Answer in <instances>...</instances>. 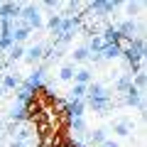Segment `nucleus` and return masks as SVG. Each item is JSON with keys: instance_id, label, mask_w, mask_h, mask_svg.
<instances>
[{"instance_id": "obj_22", "label": "nucleus", "mask_w": 147, "mask_h": 147, "mask_svg": "<svg viewBox=\"0 0 147 147\" xmlns=\"http://www.w3.org/2000/svg\"><path fill=\"white\" fill-rule=\"evenodd\" d=\"M30 96H32V93H30L27 88H20V91H17V103H20V105L27 103V100H30Z\"/></svg>"}, {"instance_id": "obj_24", "label": "nucleus", "mask_w": 147, "mask_h": 147, "mask_svg": "<svg viewBox=\"0 0 147 147\" xmlns=\"http://www.w3.org/2000/svg\"><path fill=\"white\" fill-rule=\"evenodd\" d=\"M10 147H27V145H25V142H20V140H12Z\"/></svg>"}, {"instance_id": "obj_21", "label": "nucleus", "mask_w": 147, "mask_h": 147, "mask_svg": "<svg viewBox=\"0 0 147 147\" xmlns=\"http://www.w3.org/2000/svg\"><path fill=\"white\" fill-rule=\"evenodd\" d=\"M145 81H147V76H145V74H137V76H135V84H132V86H135V88L137 91H142V88H145Z\"/></svg>"}, {"instance_id": "obj_12", "label": "nucleus", "mask_w": 147, "mask_h": 147, "mask_svg": "<svg viewBox=\"0 0 147 147\" xmlns=\"http://www.w3.org/2000/svg\"><path fill=\"white\" fill-rule=\"evenodd\" d=\"M118 3H91V10H100V12H113Z\"/></svg>"}, {"instance_id": "obj_6", "label": "nucleus", "mask_w": 147, "mask_h": 147, "mask_svg": "<svg viewBox=\"0 0 147 147\" xmlns=\"http://www.w3.org/2000/svg\"><path fill=\"white\" fill-rule=\"evenodd\" d=\"M120 54H125V59H127V61H130V66H137V64L142 61V52H137V49H132V47L123 49Z\"/></svg>"}, {"instance_id": "obj_8", "label": "nucleus", "mask_w": 147, "mask_h": 147, "mask_svg": "<svg viewBox=\"0 0 147 147\" xmlns=\"http://www.w3.org/2000/svg\"><path fill=\"white\" fill-rule=\"evenodd\" d=\"M74 81L81 86H88L91 84V71L88 69H79V71H74Z\"/></svg>"}, {"instance_id": "obj_9", "label": "nucleus", "mask_w": 147, "mask_h": 147, "mask_svg": "<svg viewBox=\"0 0 147 147\" xmlns=\"http://www.w3.org/2000/svg\"><path fill=\"white\" fill-rule=\"evenodd\" d=\"M113 132L120 135V137H127V135H130V123H127V120H118L115 125H113Z\"/></svg>"}, {"instance_id": "obj_5", "label": "nucleus", "mask_w": 147, "mask_h": 147, "mask_svg": "<svg viewBox=\"0 0 147 147\" xmlns=\"http://www.w3.org/2000/svg\"><path fill=\"white\" fill-rule=\"evenodd\" d=\"M86 103H88L93 110H105V108L110 105V96H100V98H88Z\"/></svg>"}, {"instance_id": "obj_20", "label": "nucleus", "mask_w": 147, "mask_h": 147, "mask_svg": "<svg viewBox=\"0 0 147 147\" xmlns=\"http://www.w3.org/2000/svg\"><path fill=\"white\" fill-rule=\"evenodd\" d=\"M71 93H74V100H81V98L86 96V86H81V84H74Z\"/></svg>"}, {"instance_id": "obj_26", "label": "nucleus", "mask_w": 147, "mask_h": 147, "mask_svg": "<svg viewBox=\"0 0 147 147\" xmlns=\"http://www.w3.org/2000/svg\"><path fill=\"white\" fill-rule=\"evenodd\" d=\"M0 81H3V74H0Z\"/></svg>"}, {"instance_id": "obj_3", "label": "nucleus", "mask_w": 147, "mask_h": 147, "mask_svg": "<svg viewBox=\"0 0 147 147\" xmlns=\"http://www.w3.org/2000/svg\"><path fill=\"white\" fill-rule=\"evenodd\" d=\"M125 103L132 105V108H135V105L142 108V91H137L135 86H130V88H127V96H125Z\"/></svg>"}, {"instance_id": "obj_4", "label": "nucleus", "mask_w": 147, "mask_h": 147, "mask_svg": "<svg viewBox=\"0 0 147 147\" xmlns=\"http://www.w3.org/2000/svg\"><path fill=\"white\" fill-rule=\"evenodd\" d=\"M27 64H34V61H39V59H42L44 57V47H42V44H34V47H32V49H27Z\"/></svg>"}, {"instance_id": "obj_23", "label": "nucleus", "mask_w": 147, "mask_h": 147, "mask_svg": "<svg viewBox=\"0 0 147 147\" xmlns=\"http://www.w3.org/2000/svg\"><path fill=\"white\" fill-rule=\"evenodd\" d=\"M30 135H32V132L27 130V127H22V130H17V137H15V140H20V142H25V140H27V137H30Z\"/></svg>"}, {"instance_id": "obj_10", "label": "nucleus", "mask_w": 147, "mask_h": 147, "mask_svg": "<svg viewBox=\"0 0 147 147\" xmlns=\"http://www.w3.org/2000/svg\"><path fill=\"white\" fill-rule=\"evenodd\" d=\"M103 47H105V42L96 34V37H91V42H88V47H86V49H88V52H93V54H100V49H103Z\"/></svg>"}, {"instance_id": "obj_11", "label": "nucleus", "mask_w": 147, "mask_h": 147, "mask_svg": "<svg viewBox=\"0 0 147 147\" xmlns=\"http://www.w3.org/2000/svg\"><path fill=\"white\" fill-rule=\"evenodd\" d=\"M22 54H25L22 44H12V47L7 49V59H10V61H17V59H22Z\"/></svg>"}, {"instance_id": "obj_18", "label": "nucleus", "mask_w": 147, "mask_h": 147, "mask_svg": "<svg viewBox=\"0 0 147 147\" xmlns=\"http://www.w3.org/2000/svg\"><path fill=\"white\" fill-rule=\"evenodd\" d=\"M71 130L76 132V135H81V132L86 130V123L81 120V118H71Z\"/></svg>"}, {"instance_id": "obj_13", "label": "nucleus", "mask_w": 147, "mask_h": 147, "mask_svg": "<svg viewBox=\"0 0 147 147\" xmlns=\"http://www.w3.org/2000/svg\"><path fill=\"white\" fill-rule=\"evenodd\" d=\"M59 79L61 81H71L74 79V66L71 64H64V66L59 69Z\"/></svg>"}, {"instance_id": "obj_17", "label": "nucleus", "mask_w": 147, "mask_h": 147, "mask_svg": "<svg viewBox=\"0 0 147 147\" xmlns=\"http://www.w3.org/2000/svg\"><path fill=\"white\" fill-rule=\"evenodd\" d=\"M47 27H49L52 32H59V27H61V15H52V17L47 20Z\"/></svg>"}, {"instance_id": "obj_7", "label": "nucleus", "mask_w": 147, "mask_h": 147, "mask_svg": "<svg viewBox=\"0 0 147 147\" xmlns=\"http://www.w3.org/2000/svg\"><path fill=\"white\" fill-rule=\"evenodd\" d=\"M120 52H123V49L118 47V44H105V47L100 49V57H105V59H115V57H120Z\"/></svg>"}, {"instance_id": "obj_2", "label": "nucleus", "mask_w": 147, "mask_h": 147, "mask_svg": "<svg viewBox=\"0 0 147 147\" xmlns=\"http://www.w3.org/2000/svg\"><path fill=\"white\" fill-rule=\"evenodd\" d=\"M20 84H22L20 76L5 74V76H3V81H0V88H3V91H15V88H20Z\"/></svg>"}, {"instance_id": "obj_25", "label": "nucleus", "mask_w": 147, "mask_h": 147, "mask_svg": "<svg viewBox=\"0 0 147 147\" xmlns=\"http://www.w3.org/2000/svg\"><path fill=\"white\" fill-rule=\"evenodd\" d=\"M100 147H118V142H110V140H105V142H103Z\"/></svg>"}, {"instance_id": "obj_16", "label": "nucleus", "mask_w": 147, "mask_h": 147, "mask_svg": "<svg viewBox=\"0 0 147 147\" xmlns=\"http://www.w3.org/2000/svg\"><path fill=\"white\" fill-rule=\"evenodd\" d=\"M91 57V52H88V49H86V47H79V49H74V61H86V59H88Z\"/></svg>"}, {"instance_id": "obj_1", "label": "nucleus", "mask_w": 147, "mask_h": 147, "mask_svg": "<svg viewBox=\"0 0 147 147\" xmlns=\"http://www.w3.org/2000/svg\"><path fill=\"white\" fill-rule=\"evenodd\" d=\"M20 17H25L30 27H42V25H44V20H42V15H39V10H37V7H32V5H25V7H22Z\"/></svg>"}, {"instance_id": "obj_15", "label": "nucleus", "mask_w": 147, "mask_h": 147, "mask_svg": "<svg viewBox=\"0 0 147 147\" xmlns=\"http://www.w3.org/2000/svg\"><path fill=\"white\" fill-rule=\"evenodd\" d=\"M27 113H30V110H27L25 105H17V108H12V110H10L12 120H25V118H27Z\"/></svg>"}, {"instance_id": "obj_19", "label": "nucleus", "mask_w": 147, "mask_h": 147, "mask_svg": "<svg viewBox=\"0 0 147 147\" xmlns=\"http://www.w3.org/2000/svg\"><path fill=\"white\" fill-rule=\"evenodd\" d=\"M91 142L93 145H103L105 142V130H93L91 132Z\"/></svg>"}, {"instance_id": "obj_14", "label": "nucleus", "mask_w": 147, "mask_h": 147, "mask_svg": "<svg viewBox=\"0 0 147 147\" xmlns=\"http://www.w3.org/2000/svg\"><path fill=\"white\" fill-rule=\"evenodd\" d=\"M130 86H132V79H130V76H120V79L115 81V88L123 91V93H127V88H130Z\"/></svg>"}]
</instances>
